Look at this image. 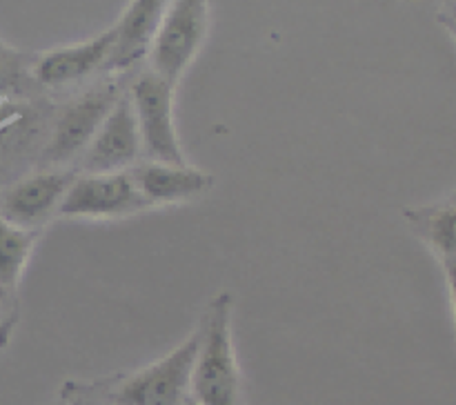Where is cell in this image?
<instances>
[{
    "label": "cell",
    "instance_id": "1",
    "mask_svg": "<svg viewBox=\"0 0 456 405\" xmlns=\"http://www.w3.org/2000/svg\"><path fill=\"white\" fill-rule=\"evenodd\" d=\"M234 296L221 292L209 301L199 323L200 341L191 369L190 399L196 405H245L243 377L232 334Z\"/></svg>",
    "mask_w": 456,
    "mask_h": 405
},
{
    "label": "cell",
    "instance_id": "2",
    "mask_svg": "<svg viewBox=\"0 0 456 405\" xmlns=\"http://www.w3.org/2000/svg\"><path fill=\"white\" fill-rule=\"evenodd\" d=\"M199 341L200 332L196 328L181 345L116 383L107 392V401L116 405H185Z\"/></svg>",
    "mask_w": 456,
    "mask_h": 405
},
{
    "label": "cell",
    "instance_id": "3",
    "mask_svg": "<svg viewBox=\"0 0 456 405\" xmlns=\"http://www.w3.org/2000/svg\"><path fill=\"white\" fill-rule=\"evenodd\" d=\"M174 92L169 83L154 69H145L132 80L127 93L136 116L138 134L142 142V156L159 163H187L174 118Z\"/></svg>",
    "mask_w": 456,
    "mask_h": 405
},
{
    "label": "cell",
    "instance_id": "4",
    "mask_svg": "<svg viewBox=\"0 0 456 405\" xmlns=\"http://www.w3.org/2000/svg\"><path fill=\"white\" fill-rule=\"evenodd\" d=\"M208 27L209 0H172L151 43V69L176 85L203 47Z\"/></svg>",
    "mask_w": 456,
    "mask_h": 405
},
{
    "label": "cell",
    "instance_id": "5",
    "mask_svg": "<svg viewBox=\"0 0 456 405\" xmlns=\"http://www.w3.org/2000/svg\"><path fill=\"white\" fill-rule=\"evenodd\" d=\"M132 172H78L62 198L61 216L118 218L147 209Z\"/></svg>",
    "mask_w": 456,
    "mask_h": 405
},
{
    "label": "cell",
    "instance_id": "6",
    "mask_svg": "<svg viewBox=\"0 0 456 405\" xmlns=\"http://www.w3.org/2000/svg\"><path fill=\"white\" fill-rule=\"evenodd\" d=\"M78 169L47 167L20 178L0 194V216L25 230L43 231L61 209Z\"/></svg>",
    "mask_w": 456,
    "mask_h": 405
},
{
    "label": "cell",
    "instance_id": "7",
    "mask_svg": "<svg viewBox=\"0 0 456 405\" xmlns=\"http://www.w3.org/2000/svg\"><path fill=\"white\" fill-rule=\"evenodd\" d=\"M120 93L123 92L116 85H102V87L92 89V92L71 101L61 111L52 141L45 151V158L52 167H65V165L69 167V163H74L85 154V150L96 136L98 127L107 118L111 107L116 105Z\"/></svg>",
    "mask_w": 456,
    "mask_h": 405
},
{
    "label": "cell",
    "instance_id": "8",
    "mask_svg": "<svg viewBox=\"0 0 456 405\" xmlns=\"http://www.w3.org/2000/svg\"><path fill=\"white\" fill-rule=\"evenodd\" d=\"M141 156L142 142L136 116L129 93L123 92L78 158V172H127L138 165Z\"/></svg>",
    "mask_w": 456,
    "mask_h": 405
},
{
    "label": "cell",
    "instance_id": "9",
    "mask_svg": "<svg viewBox=\"0 0 456 405\" xmlns=\"http://www.w3.org/2000/svg\"><path fill=\"white\" fill-rule=\"evenodd\" d=\"M129 172L150 207L151 205L191 203L208 194L214 185L212 174L190 163L176 165L145 160V163L134 165Z\"/></svg>",
    "mask_w": 456,
    "mask_h": 405
},
{
    "label": "cell",
    "instance_id": "10",
    "mask_svg": "<svg viewBox=\"0 0 456 405\" xmlns=\"http://www.w3.org/2000/svg\"><path fill=\"white\" fill-rule=\"evenodd\" d=\"M116 45V27L101 31L94 38L69 47L52 49L43 53L34 65V78L45 87H62V85L78 83L87 76L105 69Z\"/></svg>",
    "mask_w": 456,
    "mask_h": 405
},
{
    "label": "cell",
    "instance_id": "11",
    "mask_svg": "<svg viewBox=\"0 0 456 405\" xmlns=\"http://www.w3.org/2000/svg\"><path fill=\"white\" fill-rule=\"evenodd\" d=\"M172 0H129L116 22V45L107 61V71H125L150 56L151 43Z\"/></svg>",
    "mask_w": 456,
    "mask_h": 405
},
{
    "label": "cell",
    "instance_id": "12",
    "mask_svg": "<svg viewBox=\"0 0 456 405\" xmlns=\"http://www.w3.org/2000/svg\"><path fill=\"white\" fill-rule=\"evenodd\" d=\"M40 231L25 230L0 216V285L18 289Z\"/></svg>",
    "mask_w": 456,
    "mask_h": 405
},
{
    "label": "cell",
    "instance_id": "13",
    "mask_svg": "<svg viewBox=\"0 0 456 405\" xmlns=\"http://www.w3.org/2000/svg\"><path fill=\"white\" fill-rule=\"evenodd\" d=\"M412 223L421 225L423 236L430 240L432 247L445 258L454 261L456 258V203L441 205V207L426 209V212L412 214L408 212Z\"/></svg>",
    "mask_w": 456,
    "mask_h": 405
},
{
    "label": "cell",
    "instance_id": "14",
    "mask_svg": "<svg viewBox=\"0 0 456 405\" xmlns=\"http://www.w3.org/2000/svg\"><path fill=\"white\" fill-rule=\"evenodd\" d=\"M20 319V301L13 288L0 285V347H7Z\"/></svg>",
    "mask_w": 456,
    "mask_h": 405
},
{
    "label": "cell",
    "instance_id": "15",
    "mask_svg": "<svg viewBox=\"0 0 456 405\" xmlns=\"http://www.w3.org/2000/svg\"><path fill=\"white\" fill-rule=\"evenodd\" d=\"M445 271H448V285H450V294H452L454 325H456V258L454 261H445Z\"/></svg>",
    "mask_w": 456,
    "mask_h": 405
},
{
    "label": "cell",
    "instance_id": "16",
    "mask_svg": "<svg viewBox=\"0 0 456 405\" xmlns=\"http://www.w3.org/2000/svg\"><path fill=\"white\" fill-rule=\"evenodd\" d=\"M448 25L452 27L454 34H456V4H450V18H448Z\"/></svg>",
    "mask_w": 456,
    "mask_h": 405
},
{
    "label": "cell",
    "instance_id": "17",
    "mask_svg": "<svg viewBox=\"0 0 456 405\" xmlns=\"http://www.w3.org/2000/svg\"><path fill=\"white\" fill-rule=\"evenodd\" d=\"M185 405H196V403H194V401H191V399H187Z\"/></svg>",
    "mask_w": 456,
    "mask_h": 405
},
{
    "label": "cell",
    "instance_id": "18",
    "mask_svg": "<svg viewBox=\"0 0 456 405\" xmlns=\"http://www.w3.org/2000/svg\"><path fill=\"white\" fill-rule=\"evenodd\" d=\"M102 405H116V403H111V401H105V403H102Z\"/></svg>",
    "mask_w": 456,
    "mask_h": 405
},
{
    "label": "cell",
    "instance_id": "19",
    "mask_svg": "<svg viewBox=\"0 0 456 405\" xmlns=\"http://www.w3.org/2000/svg\"><path fill=\"white\" fill-rule=\"evenodd\" d=\"M450 4H456V0H450Z\"/></svg>",
    "mask_w": 456,
    "mask_h": 405
}]
</instances>
